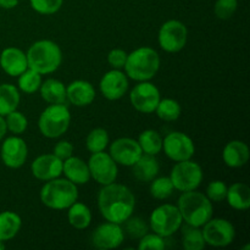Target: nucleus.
<instances>
[{
	"mask_svg": "<svg viewBox=\"0 0 250 250\" xmlns=\"http://www.w3.org/2000/svg\"><path fill=\"white\" fill-rule=\"evenodd\" d=\"M154 112H156L159 119L163 121L173 122L180 119L181 114H182V107L177 100L165 98V99H160Z\"/></svg>",
	"mask_w": 250,
	"mask_h": 250,
	"instance_id": "obj_31",
	"label": "nucleus"
},
{
	"mask_svg": "<svg viewBox=\"0 0 250 250\" xmlns=\"http://www.w3.org/2000/svg\"><path fill=\"white\" fill-rule=\"evenodd\" d=\"M109 133L104 128H94L88 133L85 138V146L90 153H99L104 151L109 146Z\"/></svg>",
	"mask_w": 250,
	"mask_h": 250,
	"instance_id": "obj_33",
	"label": "nucleus"
},
{
	"mask_svg": "<svg viewBox=\"0 0 250 250\" xmlns=\"http://www.w3.org/2000/svg\"><path fill=\"white\" fill-rule=\"evenodd\" d=\"M67 219L71 226L76 229H85L92 224V211L83 203L75 202L68 208Z\"/></svg>",
	"mask_w": 250,
	"mask_h": 250,
	"instance_id": "obj_27",
	"label": "nucleus"
},
{
	"mask_svg": "<svg viewBox=\"0 0 250 250\" xmlns=\"http://www.w3.org/2000/svg\"><path fill=\"white\" fill-rule=\"evenodd\" d=\"M203 236L208 246L215 248H225L234 241L236 229L226 219H210L203 226Z\"/></svg>",
	"mask_w": 250,
	"mask_h": 250,
	"instance_id": "obj_10",
	"label": "nucleus"
},
{
	"mask_svg": "<svg viewBox=\"0 0 250 250\" xmlns=\"http://www.w3.org/2000/svg\"><path fill=\"white\" fill-rule=\"evenodd\" d=\"M0 66L6 75L19 77L23 71L28 68L27 55L19 48L9 46L0 54Z\"/></svg>",
	"mask_w": 250,
	"mask_h": 250,
	"instance_id": "obj_19",
	"label": "nucleus"
},
{
	"mask_svg": "<svg viewBox=\"0 0 250 250\" xmlns=\"http://www.w3.org/2000/svg\"><path fill=\"white\" fill-rule=\"evenodd\" d=\"M5 122H6L7 131H10L15 136L22 134L26 131L27 127H28V120H27V117L22 112L17 111V110L7 114L5 116Z\"/></svg>",
	"mask_w": 250,
	"mask_h": 250,
	"instance_id": "obj_35",
	"label": "nucleus"
},
{
	"mask_svg": "<svg viewBox=\"0 0 250 250\" xmlns=\"http://www.w3.org/2000/svg\"><path fill=\"white\" fill-rule=\"evenodd\" d=\"M26 55L28 67L41 75L55 72L62 62V51L60 46L49 39H42L32 44Z\"/></svg>",
	"mask_w": 250,
	"mask_h": 250,
	"instance_id": "obj_4",
	"label": "nucleus"
},
{
	"mask_svg": "<svg viewBox=\"0 0 250 250\" xmlns=\"http://www.w3.org/2000/svg\"><path fill=\"white\" fill-rule=\"evenodd\" d=\"M139 250H164L165 249V239L164 237L159 236L155 232L154 233L144 234L142 238L138 239Z\"/></svg>",
	"mask_w": 250,
	"mask_h": 250,
	"instance_id": "obj_39",
	"label": "nucleus"
},
{
	"mask_svg": "<svg viewBox=\"0 0 250 250\" xmlns=\"http://www.w3.org/2000/svg\"><path fill=\"white\" fill-rule=\"evenodd\" d=\"M67 103L75 106L83 107L92 104L95 99V89L88 81L77 80L71 82L66 87Z\"/></svg>",
	"mask_w": 250,
	"mask_h": 250,
	"instance_id": "obj_20",
	"label": "nucleus"
},
{
	"mask_svg": "<svg viewBox=\"0 0 250 250\" xmlns=\"http://www.w3.org/2000/svg\"><path fill=\"white\" fill-rule=\"evenodd\" d=\"M173 188L170 177H158L156 176L150 183V194L151 197L158 200H165L172 195Z\"/></svg>",
	"mask_w": 250,
	"mask_h": 250,
	"instance_id": "obj_34",
	"label": "nucleus"
},
{
	"mask_svg": "<svg viewBox=\"0 0 250 250\" xmlns=\"http://www.w3.org/2000/svg\"><path fill=\"white\" fill-rule=\"evenodd\" d=\"M109 154L117 165L132 167L134 163L141 158L143 151L136 139L124 137L112 142Z\"/></svg>",
	"mask_w": 250,
	"mask_h": 250,
	"instance_id": "obj_15",
	"label": "nucleus"
},
{
	"mask_svg": "<svg viewBox=\"0 0 250 250\" xmlns=\"http://www.w3.org/2000/svg\"><path fill=\"white\" fill-rule=\"evenodd\" d=\"M168 177L171 178L173 188L183 193L197 189L202 185L204 173L202 166L189 159L176 163Z\"/></svg>",
	"mask_w": 250,
	"mask_h": 250,
	"instance_id": "obj_7",
	"label": "nucleus"
},
{
	"mask_svg": "<svg viewBox=\"0 0 250 250\" xmlns=\"http://www.w3.org/2000/svg\"><path fill=\"white\" fill-rule=\"evenodd\" d=\"M19 88L16 85L9 84V83H2L0 84V115L6 116L10 112L17 110L20 104Z\"/></svg>",
	"mask_w": 250,
	"mask_h": 250,
	"instance_id": "obj_26",
	"label": "nucleus"
},
{
	"mask_svg": "<svg viewBox=\"0 0 250 250\" xmlns=\"http://www.w3.org/2000/svg\"><path fill=\"white\" fill-rule=\"evenodd\" d=\"M0 156L4 165L9 168H20L26 163L28 146L19 136H11L2 142Z\"/></svg>",
	"mask_w": 250,
	"mask_h": 250,
	"instance_id": "obj_16",
	"label": "nucleus"
},
{
	"mask_svg": "<svg viewBox=\"0 0 250 250\" xmlns=\"http://www.w3.org/2000/svg\"><path fill=\"white\" fill-rule=\"evenodd\" d=\"M177 208L187 225L203 227L212 217V202L203 193L195 190L183 192L178 198Z\"/></svg>",
	"mask_w": 250,
	"mask_h": 250,
	"instance_id": "obj_3",
	"label": "nucleus"
},
{
	"mask_svg": "<svg viewBox=\"0 0 250 250\" xmlns=\"http://www.w3.org/2000/svg\"><path fill=\"white\" fill-rule=\"evenodd\" d=\"M127 55L128 54L124 50V49H112L109 54H107V62L115 70H122L126 63Z\"/></svg>",
	"mask_w": 250,
	"mask_h": 250,
	"instance_id": "obj_41",
	"label": "nucleus"
},
{
	"mask_svg": "<svg viewBox=\"0 0 250 250\" xmlns=\"http://www.w3.org/2000/svg\"><path fill=\"white\" fill-rule=\"evenodd\" d=\"M182 227V226H181ZM182 246L186 250H203L207 246L200 227L186 224L182 227Z\"/></svg>",
	"mask_w": 250,
	"mask_h": 250,
	"instance_id": "obj_30",
	"label": "nucleus"
},
{
	"mask_svg": "<svg viewBox=\"0 0 250 250\" xmlns=\"http://www.w3.org/2000/svg\"><path fill=\"white\" fill-rule=\"evenodd\" d=\"M42 75L37 71L32 70V68H27L26 71L19 76L17 80V84H19V89L22 90L26 94H33L37 90H39L42 84Z\"/></svg>",
	"mask_w": 250,
	"mask_h": 250,
	"instance_id": "obj_32",
	"label": "nucleus"
},
{
	"mask_svg": "<svg viewBox=\"0 0 250 250\" xmlns=\"http://www.w3.org/2000/svg\"><path fill=\"white\" fill-rule=\"evenodd\" d=\"M160 55L158 51L149 46H142L127 55L125 63V73L136 82L150 81L155 77L160 68Z\"/></svg>",
	"mask_w": 250,
	"mask_h": 250,
	"instance_id": "obj_2",
	"label": "nucleus"
},
{
	"mask_svg": "<svg viewBox=\"0 0 250 250\" xmlns=\"http://www.w3.org/2000/svg\"><path fill=\"white\" fill-rule=\"evenodd\" d=\"M160 99V90L149 81L138 82L129 93L132 106L142 114H153Z\"/></svg>",
	"mask_w": 250,
	"mask_h": 250,
	"instance_id": "obj_13",
	"label": "nucleus"
},
{
	"mask_svg": "<svg viewBox=\"0 0 250 250\" xmlns=\"http://www.w3.org/2000/svg\"><path fill=\"white\" fill-rule=\"evenodd\" d=\"M7 132V127H6V122H5V117L0 115V141H2Z\"/></svg>",
	"mask_w": 250,
	"mask_h": 250,
	"instance_id": "obj_44",
	"label": "nucleus"
},
{
	"mask_svg": "<svg viewBox=\"0 0 250 250\" xmlns=\"http://www.w3.org/2000/svg\"><path fill=\"white\" fill-rule=\"evenodd\" d=\"M62 173L65 178L75 183L76 186L85 185L90 180V172L88 164L77 156H70L62 161Z\"/></svg>",
	"mask_w": 250,
	"mask_h": 250,
	"instance_id": "obj_22",
	"label": "nucleus"
},
{
	"mask_svg": "<svg viewBox=\"0 0 250 250\" xmlns=\"http://www.w3.org/2000/svg\"><path fill=\"white\" fill-rule=\"evenodd\" d=\"M5 249V242L4 241H0V250Z\"/></svg>",
	"mask_w": 250,
	"mask_h": 250,
	"instance_id": "obj_45",
	"label": "nucleus"
},
{
	"mask_svg": "<svg viewBox=\"0 0 250 250\" xmlns=\"http://www.w3.org/2000/svg\"><path fill=\"white\" fill-rule=\"evenodd\" d=\"M98 208L106 221L122 225L133 215L136 197L128 187L120 183L103 186L98 194Z\"/></svg>",
	"mask_w": 250,
	"mask_h": 250,
	"instance_id": "obj_1",
	"label": "nucleus"
},
{
	"mask_svg": "<svg viewBox=\"0 0 250 250\" xmlns=\"http://www.w3.org/2000/svg\"><path fill=\"white\" fill-rule=\"evenodd\" d=\"M182 221L177 205L163 204L154 209L150 215L151 229L164 238L175 234L182 226Z\"/></svg>",
	"mask_w": 250,
	"mask_h": 250,
	"instance_id": "obj_8",
	"label": "nucleus"
},
{
	"mask_svg": "<svg viewBox=\"0 0 250 250\" xmlns=\"http://www.w3.org/2000/svg\"><path fill=\"white\" fill-rule=\"evenodd\" d=\"M22 226V220L16 212L2 211L0 212V241H10L20 232Z\"/></svg>",
	"mask_w": 250,
	"mask_h": 250,
	"instance_id": "obj_28",
	"label": "nucleus"
},
{
	"mask_svg": "<svg viewBox=\"0 0 250 250\" xmlns=\"http://www.w3.org/2000/svg\"><path fill=\"white\" fill-rule=\"evenodd\" d=\"M163 149L168 159L175 163L189 160L195 153L192 138L183 132H170L163 139Z\"/></svg>",
	"mask_w": 250,
	"mask_h": 250,
	"instance_id": "obj_11",
	"label": "nucleus"
},
{
	"mask_svg": "<svg viewBox=\"0 0 250 250\" xmlns=\"http://www.w3.org/2000/svg\"><path fill=\"white\" fill-rule=\"evenodd\" d=\"M71 114L66 104H50L43 110L38 120V128L49 139L59 138L68 129Z\"/></svg>",
	"mask_w": 250,
	"mask_h": 250,
	"instance_id": "obj_6",
	"label": "nucleus"
},
{
	"mask_svg": "<svg viewBox=\"0 0 250 250\" xmlns=\"http://www.w3.org/2000/svg\"><path fill=\"white\" fill-rule=\"evenodd\" d=\"M188 29L178 20H168L159 29L158 42L166 53H178L187 44Z\"/></svg>",
	"mask_w": 250,
	"mask_h": 250,
	"instance_id": "obj_9",
	"label": "nucleus"
},
{
	"mask_svg": "<svg viewBox=\"0 0 250 250\" xmlns=\"http://www.w3.org/2000/svg\"><path fill=\"white\" fill-rule=\"evenodd\" d=\"M100 92L107 100H119L128 90V77L121 70L107 71L99 83Z\"/></svg>",
	"mask_w": 250,
	"mask_h": 250,
	"instance_id": "obj_17",
	"label": "nucleus"
},
{
	"mask_svg": "<svg viewBox=\"0 0 250 250\" xmlns=\"http://www.w3.org/2000/svg\"><path fill=\"white\" fill-rule=\"evenodd\" d=\"M31 172L37 180L50 181L62 175V161L54 154H44L34 159L31 165Z\"/></svg>",
	"mask_w": 250,
	"mask_h": 250,
	"instance_id": "obj_18",
	"label": "nucleus"
},
{
	"mask_svg": "<svg viewBox=\"0 0 250 250\" xmlns=\"http://www.w3.org/2000/svg\"><path fill=\"white\" fill-rule=\"evenodd\" d=\"M53 154L61 161H65L73 154V146L68 141H60L54 146Z\"/></svg>",
	"mask_w": 250,
	"mask_h": 250,
	"instance_id": "obj_42",
	"label": "nucleus"
},
{
	"mask_svg": "<svg viewBox=\"0 0 250 250\" xmlns=\"http://www.w3.org/2000/svg\"><path fill=\"white\" fill-rule=\"evenodd\" d=\"M226 200L234 210H248L250 207V188L248 185L236 182L227 187Z\"/></svg>",
	"mask_w": 250,
	"mask_h": 250,
	"instance_id": "obj_25",
	"label": "nucleus"
},
{
	"mask_svg": "<svg viewBox=\"0 0 250 250\" xmlns=\"http://www.w3.org/2000/svg\"><path fill=\"white\" fill-rule=\"evenodd\" d=\"M19 5V0H0V7L1 9H14Z\"/></svg>",
	"mask_w": 250,
	"mask_h": 250,
	"instance_id": "obj_43",
	"label": "nucleus"
},
{
	"mask_svg": "<svg viewBox=\"0 0 250 250\" xmlns=\"http://www.w3.org/2000/svg\"><path fill=\"white\" fill-rule=\"evenodd\" d=\"M159 171H160V165L155 155L144 153L132 166L133 176L141 182H151L159 175Z\"/></svg>",
	"mask_w": 250,
	"mask_h": 250,
	"instance_id": "obj_23",
	"label": "nucleus"
},
{
	"mask_svg": "<svg viewBox=\"0 0 250 250\" xmlns=\"http://www.w3.org/2000/svg\"><path fill=\"white\" fill-rule=\"evenodd\" d=\"M31 7L41 15L56 14L61 9L63 0H29Z\"/></svg>",
	"mask_w": 250,
	"mask_h": 250,
	"instance_id": "obj_37",
	"label": "nucleus"
},
{
	"mask_svg": "<svg viewBox=\"0 0 250 250\" xmlns=\"http://www.w3.org/2000/svg\"><path fill=\"white\" fill-rule=\"evenodd\" d=\"M137 142L144 154L156 156L163 150V138H161L160 133L154 129H146L142 132Z\"/></svg>",
	"mask_w": 250,
	"mask_h": 250,
	"instance_id": "obj_29",
	"label": "nucleus"
},
{
	"mask_svg": "<svg viewBox=\"0 0 250 250\" xmlns=\"http://www.w3.org/2000/svg\"><path fill=\"white\" fill-rule=\"evenodd\" d=\"M125 231L121 225L114 222H104L95 229L92 234V243L97 249H116L124 243Z\"/></svg>",
	"mask_w": 250,
	"mask_h": 250,
	"instance_id": "obj_14",
	"label": "nucleus"
},
{
	"mask_svg": "<svg viewBox=\"0 0 250 250\" xmlns=\"http://www.w3.org/2000/svg\"><path fill=\"white\" fill-rule=\"evenodd\" d=\"M39 92L43 100H45L48 104H66L67 103L65 84L55 78H48L42 82Z\"/></svg>",
	"mask_w": 250,
	"mask_h": 250,
	"instance_id": "obj_24",
	"label": "nucleus"
},
{
	"mask_svg": "<svg viewBox=\"0 0 250 250\" xmlns=\"http://www.w3.org/2000/svg\"><path fill=\"white\" fill-rule=\"evenodd\" d=\"M87 164L89 167L90 178H93L99 185L106 186L116 181L119 168L109 153L105 151L93 153Z\"/></svg>",
	"mask_w": 250,
	"mask_h": 250,
	"instance_id": "obj_12",
	"label": "nucleus"
},
{
	"mask_svg": "<svg viewBox=\"0 0 250 250\" xmlns=\"http://www.w3.org/2000/svg\"><path fill=\"white\" fill-rule=\"evenodd\" d=\"M125 224V231L126 233L128 234L131 238L134 239H139L144 236V234L148 233L149 227L146 225V222L144 221L142 217L138 216H129L126 221L124 222Z\"/></svg>",
	"mask_w": 250,
	"mask_h": 250,
	"instance_id": "obj_36",
	"label": "nucleus"
},
{
	"mask_svg": "<svg viewBox=\"0 0 250 250\" xmlns=\"http://www.w3.org/2000/svg\"><path fill=\"white\" fill-rule=\"evenodd\" d=\"M226 194H227V186L226 183L222 182V181H212L208 185L207 188V195L211 202L220 203L222 200H226Z\"/></svg>",
	"mask_w": 250,
	"mask_h": 250,
	"instance_id": "obj_40",
	"label": "nucleus"
},
{
	"mask_svg": "<svg viewBox=\"0 0 250 250\" xmlns=\"http://www.w3.org/2000/svg\"><path fill=\"white\" fill-rule=\"evenodd\" d=\"M238 0H216L214 6L215 15L220 20H229L236 12Z\"/></svg>",
	"mask_w": 250,
	"mask_h": 250,
	"instance_id": "obj_38",
	"label": "nucleus"
},
{
	"mask_svg": "<svg viewBox=\"0 0 250 250\" xmlns=\"http://www.w3.org/2000/svg\"><path fill=\"white\" fill-rule=\"evenodd\" d=\"M41 202L53 210H65L78 199L77 186L67 178L46 181L41 189Z\"/></svg>",
	"mask_w": 250,
	"mask_h": 250,
	"instance_id": "obj_5",
	"label": "nucleus"
},
{
	"mask_svg": "<svg viewBox=\"0 0 250 250\" xmlns=\"http://www.w3.org/2000/svg\"><path fill=\"white\" fill-rule=\"evenodd\" d=\"M250 158L249 146L242 141H231L222 151L224 163L231 168H239L247 165Z\"/></svg>",
	"mask_w": 250,
	"mask_h": 250,
	"instance_id": "obj_21",
	"label": "nucleus"
}]
</instances>
